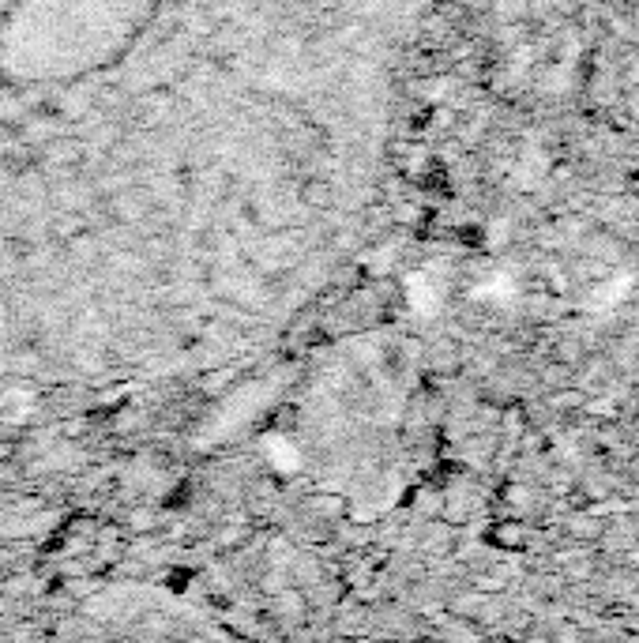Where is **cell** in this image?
<instances>
[{
	"mask_svg": "<svg viewBox=\"0 0 639 643\" xmlns=\"http://www.w3.org/2000/svg\"><path fill=\"white\" fill-rule=\"evenodd\" d=\"M61 643H237L185 598L128 587L94 598L64 625Z\"/></svg>",
	"mask_w": 639,
	"mask_h": 643,
	"instance_id": "6da1fadb",
	"label": "cell"
}]
</instances>
